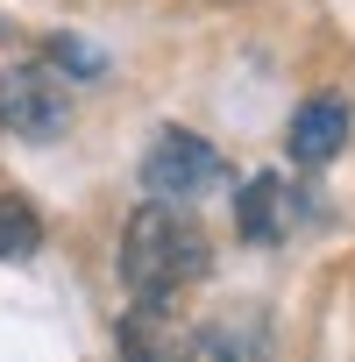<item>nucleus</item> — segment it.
Returning a JSON list of instances; mask_svg holds the SVG:
<instances>
[{
    "label": "nucleus",
    "mask_w": 355,
    "mask_h": 362,
    "mask_svg": "<svg viewBox=\"0 0 355 362\" xmlns=\"http://www.w3.org/2000/svg\"><path fill=\"white\" fill-rule=\"evenodd\" d=\"M206 270H214V242L185 206L149 199V206L128 214V228H121V284H128V298H170L178 305L192 284H206Z\"/></svg>",
    "instance_id": "1"
},
{
    "label": "nucleus",
    "mask_w": 355,
    "mask_h": 362,
    "mask_svg": "<svg viewBox=\"0 0 355 362\" xmlns=\"http://www.w3.org/2000/svg\"><path fill=\"white\" fill-rule=\"evenodd\" d=\"M64 121H71V86L50 64H8L0 71V128L8 135L50 142V135H64Z\"/></svg>",
    "instance_id": "2"
},
{
    "label": "nucleus",
    "mask_w": 355,
    "mask_h": 362,
    "mask_svg": "<svg viewBox=\"0 0 355 362\" xmlns=\"http://www.w3.org/2000/svg\"><path fill=\"white\" fill-rule=\"evenodd\" d=\"M214 177H221V149H214L206 135H192V128H163V135L149 142V156H142L149 199H170V206H192Z\"/></svg>",
    "instance_id": "3"
},
{
    "label": "nucleus",
    "mask_w": 355,
    "mask_h": 362,
    "mask_svg": "<svg viewBox=\"0 0 355 362\" xmlns=\"http://www.w3.org/2000/svg\"><path fill=\"white\" fill-rule=\"evenodd\" d=\"M114 348H121V362H185L192 355V327L178 320L170 298H135L121 313V327H114Z\"/></svg>",
    "instance_id": "4"
},
{
    "label": "nucleus",
    "mask_w": 355,
    "mask_h": 362,
    "mask_svg": "<svg viewBox=\"0 0 355 362\" xmlns=\"http://www.w3.org/2000/svg\"><path fill=\"white\" fill-rule=\"evenodd\" d=\"M348 128H355L348 100H341V93H313V100L291 114V128H284V156H291L298 170H320V163H334V156L348 149Z\"/></svg>",
    "instance_id": "5"
},
{
    "label": "nucleus",
    "mask_w": 355,
    "mask_h": 362,
    "mask_svg": "<svg viewBox=\"0 0 355 362\" xmlns=\"http://www.w3.org/2000/svg\"><path fill=\"white\" fill-rule=\"evenodd\" d=\"M235 228H242V242H284L291 235V185L277 170H256L235 192Z\"/></svg>",
    "instance_id": "6"
},
{
    "label": "nucleus",
    "mask_w": 355,
    "mask_h": 362,
    "mask_svg": "<svg viewBox=\"0 0 355 362\" xmlns=\"http://www.w3.org/2000/svg\"><path fill=\"white\" fill-rule=\"evenodd\" d=\"M185 362H277V348H270L263 320H249V313H228V320H206V327H192V355H185Z\"/></svg>",
    "instance_id": "7"
},
{
    "label": "nucleus",
    "mask_w": 355,
    "mask_h": 362,
    "mask_svg": "<svg viewBox=\"0 0 355 362\" xmlns=\"http://www.w3.org/2000/svg\"><path fill=\"white\" fill-rule=\"evenodd\" d=\"M43 249V221L22 192H0V263H29Z\"/></svg>",
    "instance_id": "8"
}]
</instances>
